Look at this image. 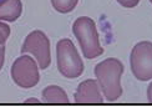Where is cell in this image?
Returning <instances> with one entry per match:
<instances>
[{
    "instance_id": "obj_1",
    "label": "cell",
    "mask_w": 152,
    "mask_h": 107,
    "mask_svg": "<svg viewBox=\"0 0 152 107\" xmlns=\"http://www.w3.org/2000/svg\"><path fill=\"white\" fill-rule=\"evenodd\" d=\"M95 76L106 101L115 102L122 96L121 77L124 64L116 58L105 59L95 66Z\"/></svg>"
},
{
    "instance_id": "obj_2",
    "label": "cell",
    "mask_w": 152,
    "mask_h": 107,
    "mask_svg": "<svg viewBox=\"0 0 152 107\" xmlns=\"http://www.w3.org/2000/svg\"><path fill=\"white\" fill-rule=\"evenodd\" d=\"M72 33L79 41L84 58L91 60L104 54L96 24L91 17L80 16L76 19L72 24Z\"/></svg>"
},
{
    "instance_id": "obj_3",
    "label": "cell",
    "mask_w": 152,
    "mask_h": 107,
    "mask_svg": "<svg viewBox=\"0 0 152 107\" xmlns=\"http://www.w3.org/2000/svg\"><path fill=\"white\" fill-rule=\"evenodd\" d=\"M56 62L59 72L66 79H76L84 72V62L70 39H61L56 44Z\"/></svg>"
},
{
    "instance_id": "obj_4",
    "label": "cell",
    "mask_w": 152,
    "mask_h": 107,
    "mask_svg": "<svg viewBox=\"0 0 152 107\" xmlns=\"http://www.w3.org/2000/svg\"><path fill=\"white\" fill-rule=\"evenodd\" d=\"M39 68L36 60L26 54H23L11 65L12 81L21 89H33L40 81Z\"/></svg>"
},
{
    "instance_id": "obj_5",
    "label": "cell",
    "mask_w": 152,
    "mask_h": 107,
    "mask_svg": "<svg viewBox=\"0 0 152 107\" xmlns=\"http://www.w3.org/2000/svg\"><path fill=\"white\" fill-rule=\"evenodd\" d=\"M130 67L138 81L152 80V42L143 40L132 47Z\"/></svg>"
},
{
    "instance_id": "obj_6",
    "label": "cell",
    "mask_w": 152,
    "mask_h": 107,
    "mask_svg": "<svg viewBox=\"0 0 152 107\" xmlns=\"http://www.w3.org/2000/svg\"><path fill=\"white\" fill-rule=\"evenodd\" d=\"M21 54H31L39 64L41 70H45L51 64L50 40L41 30H34L25 37L21 46Z\"/></svg>"
},
{
    "instance_id": "obj_7",
    "label": "cell",
    "mask_w": 152,
    "mask_h": 107,
    "mask_svg": "<svg viewBox=\"0 0 152 107\" xmlns=\"http://www.w3.org/2000/svg\"><path fill=\"white\" fill-rule=\"evenodd\" d=\"M74 97L76 103H102L105 98L97 80L94 79L82 81Z\"/></svg>"
},
{
    "instance_id": "obj_8",
    "label": "cell",
    "mask_w": 152,
    "mask_h": 107,
    "mask_svg": "<svg viewBox=\"0 0 152 107\" xmlns=\"http://www.w3.org/2000/svg\"><path fill=\"white\" fill-rule=\"evenodd\" d=\"M21 0H0V20L12 23L21 16Z\"/></svg>"
},
{
    "instance_id": "obj_9",
    "label": "cell",
    "mask_w": 152,
    "mask_h": 107,
    "mask_svg": "<svg viewBox=\"0 0 152 107\" xmlns=\"http://www.w3.org/2000/svg\"><path fill=\"white\" fill-rule=\"evenodd\" d=\"M42 101L46 103H69V97L66 92L60 86L51 85L42 90Z\"/></svg>"
},
{
    "instance_id": "obj_10",
    "label": "cell",
    "mask_w": 152,
    "mask_h": 107,
    "mask_svg": "<svg viewBox=\"0 0 152 107\" xmlns=\"http://www.w3.org/2000/svg\"><path fill=\"white\" fill-rule=\"evenodd\" d=\"M77 4H79V0H51L53 8L56 11L61 12V14L71 12Z\"/></svg>"
},
{
    "instance_id": "obj_11",
    "label": "cell",
    "mask_w": 152,
    "mask_h": 107,
    "mask_svg": "<svg viewBox=\"0 0 152 107\" xmlns=\"http://www.w3.org/2000/svg\"><path fill=\"white\" fill-rule=\"evenodd\" d=\"M10 36V26L0 20V45H4Z\"/></svg>"
},
{
    "instance_id": "obj_12",
    "label": "cell",
    "mask_w": 152,
    "mask_h": 107,
    "mask_svg": "<svg viewBox=\"0 0 152 107\" xmlns=\"http://www.w3.org/2000/svg\"><path fill=\"white\" fill-rule=\"evenodd\" d=\"M116 1L121 6H124V8L132 9V8H136L141 0H116Z\"/></svg>"
},
{
    "instance_id": "obj_13",
    "label": "cell",
    "mask_w": 152,
    "mask_h": 107,
    "mask_svg": "<svg viewBox=\"0 0 152 107\" xmlns=\"http://www.w3.org/2000/svg\"><path fill=\"white\" fill-rule=\"evenodd\" d=\"M4 60H5V46L0 45V71L4 66Z\"/></svg>"
},
{
    "instance_id": "obj_14",
    "label": "cell",
    "mask_w": 152,
    "mask_h": 107,
    "mask_svg": "<svg viewBox=\"0 0 152 107\" xmlns=\"http://www.w3.org/2000/svg\"><path fill=\"white\" fill-rule=\"evenodd\" d=\"M147 100L150 103H152V82L147 87Z\"/></svg>"
},
{
    "instance_id": "obj_15",
    "label": "cell",
    "mask_w": 152,
    "mask_h": 107,
    "mask_svg": "<svg viewBox=\"0 0 152 107\" xmlns=\"http://www.w3.org/2000/svg\"><path fill=\"white\" fill-rule=\"evenodd\" d=\"M26 103H33V102H35V103H39L40 101L39 100H36V98H31V100H26V101H25Z\"/></svg>"
},
{
    "instance_id": "obj_16",
    "label": "cell",
    "mask_w": 152,
    "mask_h": 107,
    "mask_svg": "<svg viewBox=\"0 0 152 107\" xmlns=\"http://www.w3.org/2000/svg\"><path fill=\"white\" fill-rule=\"evenodd\" d=\"M150 3H151V4H152V0H150Z\"/></svg>"
}]
</instances>
